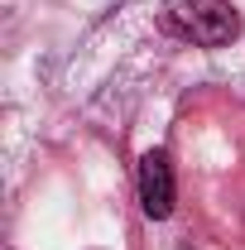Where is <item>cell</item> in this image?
<instances>
[{
  "instance_id": "6da1fadb",
  "label": "cell",
  "mask_w": 245,
  "mask_h": 250,
  "mask_svg": "<svg viewBox=\"0 0 245 250\" xmlns=\"http://www.w3.org/2000/svg\"><path fill=\"white\" fill-rule=\"evenodd\" d=\"M163 24L202 48H226L231 39H241V15L231 0H168Z\"/></svg>"
},
{
  "instance_id": "7a4b0ae2",
  "label": "cell",
  "mask_w": 245,
  "mask_h": 250,
  "mask_svg": "<svg viewBox=\"0 0 245 250\" xmlns=\"http://www.w3.org/2000/svg\"><path fill=\"white\" fill-rule=\"evenodd\" d=\"M173 197H178V188H173V164L163 149H149V154L140 159V207H144V217L163 221L173 212Z\"/></svg>"
}]
</instances>
